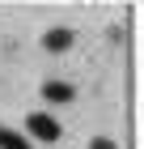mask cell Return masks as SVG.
<instances>
[{
    "mask_svg": "<svg viewBox=\"0 0 144 149\" xmlns=\"http://www.w3.org/2000/svg\"><path fill=\"white\" fill-rule=\"evenodd\" d=\"M38 141H59V124L51 119V115H30V124H25Z\"/></svg>",
    "mask_w": 144,
    "mask_h": 149,
    "instance_id": "obj_1",
    "label": "cell"
},
{
    "mask_svg": "<svg viewBox=\"0 0 144 149\" xmlns=\"http://www.w3.org/2000/svg\"><path fill=\"white\" fill-rule=\"evenodd\" d=\"M72 94H76V90H72L68 81H47V85H43V98H47V102H72Z\"/></svg>",
    "mask_w": 144,
    "mask_h": 149,
    "instance_id": "obj_2",
    "label": "cell"
},
{
    "mask_svg": "<svg viewBox=\"0 0 144 149\" xmlns=\"http://www.w3.org/2000/svg\"><path fill=\"white\" fill-rule=\"evenodd\" d=\"M43 47L47 51H68V47H72V30H64V26H59V30H47Z\"/></svg>",
    "mask_w": 144,
    "mask_h": 149,
    "instance_id": "obj_3",
    "label": "cell"
},
{
    "mask_svg": "<svg viewBox=\"0 0 144 149\" xmlns=\"http://www.w3.org/2000/svg\"><path fill=\"white\" fill-rule=\"evenodd\" d=\"M0 149H30V141L21 132H13V128H0Z\"/></svg>",
    "mask_w": 144,
    "mask_h": 149,
    "instance_id": "obj_4",
    "label": "cell"
},
{
    "mask_svg": "<svg viewBox=\"0 0 144 149\" xmlns=\"http://www.w3.org/2000/svg\"><path fill=\"white\" fill-rule=\"evenodd\" d=\"M89 149H114V141H106V136H98V141H89Z\"/></svg>",
    "mask_w": 144,
    "mask_h": 149,
    "instance_id": "obj_5",
    "label": "cell"
}]
</instances>
